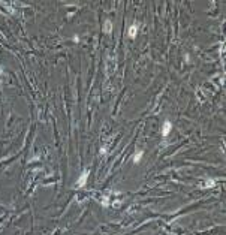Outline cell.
Segmentation results:
<instances>
[{"instance_id":"obj_5","label":"cell","mask_w":226,"mask_h":235,"mask_svg":"<svg viewBox=\"0 0 226 235\" xmlns=\"http://www.w3.org/2000/svg\"><path fill=\"white\" fill-rule=\"evenodd\" d=\"M111 30H112V23L108 20V21H105V24H103V31H105V33H111Z\"/></svg>"},{"instance_id":"obj_3","label":"cell","mask_w":226,"mask_h":235,"mask_svg":"<svg viewBox=\"0 0 226 235\" xmlns=\"http://www.w3.org/2000/svg\"><path fill=\"white\" fill-rule=\"evenodd\" d=\"M136 33H138V26H136V24L130 26V27H129V33H127V34H129V37H132V39H133V37H136Z\"/></svg>"},{"instance_id":"obj_4","label":"cell","mask_w":226,"mask_h":235,"mask_svg":"<svg viewBox=\"0 0 226 235\" xmlns=\"http://www.w3.org/2000/svg\"><path fill=\"white\" fill-rule=\"evenodd\" d=\"M142 156H144V151H136V153L133 154V163H139V160H141Z\"/></svg>"},{"instance_id":"obj_1","label":"cell","mask_w":226,"mask_h":235,"mask_svg":"<svg viewBox=\"0 0 226 235\" xmlns=\"http://www.w3.org/2000/svg\"><path fill=\"white\" fill-rule=\"evenodd\" d=\"M88 174H90V171H88V169H87V171H84V172L81 174V177L77 180V183H75V189H81V187H84V186H86L87 178H88Z\"/></svg>"},{"instance_id":"obj_2","label":"cell","mask_w":226,"mask_h":235,"mask_svg":"<svg viewBox=\"0 0 226 235\" xmlns=\"http://www.w3.org/2000/svg\"><path fill=\"white\" fill-rule=\"evenodd\" d=\"M171 129H172L171 122H165V123H163V127H162V135H163V136H168L169 132H171Z\"/></svg>"}]
</instances>
